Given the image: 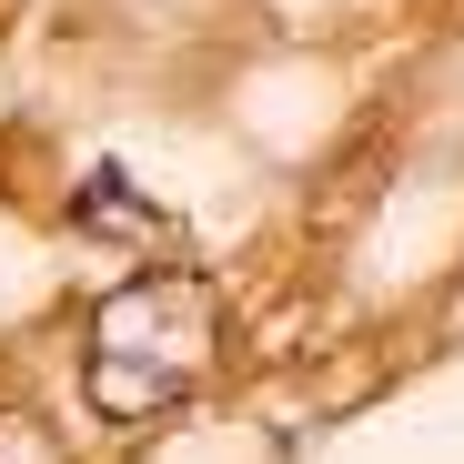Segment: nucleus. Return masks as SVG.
I'll return each mask as SVG.
<instances>
[{
  "mask_svg": "<svg viewBox=\"0 0 464 464\" xmlns=\"http://www.w3.org/2000/svg\"><path fill=\"white\" fill-rule=\"evenodd\" d=\"M212 283L202 273H141L121 283L102 314H92V343H82V383H92V404L111 424H151V414H172L202 394V373H212Z\"/></svg>",
  "mask_w": 464,
  "mask_h": 464,
  "instance_id": "obj_1",
  "label": "nucleus"
},
{
  "mask_svg": "<svg viewBox=\"0 0 464 464\" xmlns=\"http://www.w3.org/2000/svg\"><path fill=\"white\" fill-rule=\"evenodd\" d=\"M71 212H82L92 232H111V243H131V232H162V212H151V202H131V192H121V172H92Z\"/></svg>",
  "mask_w": 464,
  "mask_h": 464,
  "instance_id": "obj_2",
  "label": "nucleus"
},
{
  "mask_svg": "<svg viewBox=\"0 0 464 464\" xmlns=\"http://www.w3.org/2000/svg\"><path fill=\"white\" fill-rule=\"evenodd\" d=\"M0 464H71V454H61V434H51L41 414L11 404V414H0Z\"/></svg>",
  "mask_w": 464,
  "mask_h": 464,
  "instance_id": "obj_3",
  "label": "nucleus"
}]
</instances>
